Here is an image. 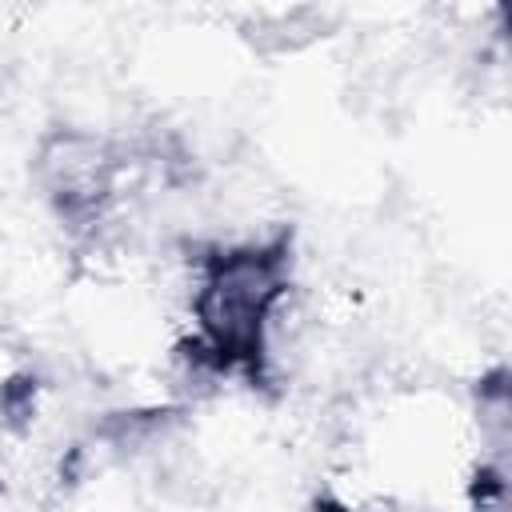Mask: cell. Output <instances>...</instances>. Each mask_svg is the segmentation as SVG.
I'll return each instance as SVG.
<instances>
[{"mask_svg":"<svg viewBox=\"0 0 512 512\" xmlns=\"http://www.w3.org/2000/svg\"><path fill=\"white\" fill-rule=\"evenodd\" d=\"M184 344L180 352L208 372L268 376L272 340L292 308L288 236L208 240L184 272Z\"/></svg>","mask_w":512,"mask_h":512,"instance_id":"cell-1","label":"cell"}]
</instances>
